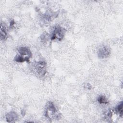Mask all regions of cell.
<instances>
[{
  "label": "cell",
  "mask_w": 123,
  "mask_h": 123,
  "mask_svg": "<svg viewBox=\"0 0 123 123\" xmlns=\"http://www.w3.org/2000/svg\"><path fill=\"white\" fill-rule=\"evenodd\" d=\"M18 54L16 55L14 60L16 62H24L29 61V59L32 56V53L27 47H21L18 49Z\"/></svg>",
  "instance_id": "6da1fadb"
},
{
  "label": "cell",
  "mask_w": 123,
  "mask_h": 123,
  "mask_svg": "<svg viewBox=\"0 0 123 123\" xmlns=\"http://www.w3.org/2000/svg\"><path fill=\"white\" fill-rule=\"evenodd\" d=\"M56 109L53 102H49L46 107L45 116L49 119H52L54 118H58V116L56 114Z\"/></svg>",
  "instance_id": "7a4b0ae2"
},
{
  "label": "cell",
  "mask_w": 123,
  "mask_h": 123,
  "mask_svg": "<svg viewBox=\"0 0 123 123\" xmlns=\"http://www.w3.org/2000/svg\"><path fill=\"white\" fill-rule=\"evenodd\" d=\"M65 29L60 26H56L54 28V29L52 33L51 36V39L52 40L57 39L58 40H61L64 36Z\"/></svg>",
  "instance_id": "3957f363"
},
{
  "label": "cell",
  "mask_w": 123,
  "mask_h": 123,
  "mask_svg": "<svg viewBox=\"0 0 123 123\" xmlns=\"http://www.w3.org/2000/svg\"><path fill=\"white\" fill-rule=\"evenodd\" d=\"M46 63L44 61H40L35 64L34 69L38 76L42 77L46 73Z\"/></svg>",
  "instance_id": "277c9868"
},
{
  "label": "cell",
  "mask_w": 123,
  "mask_h": 123,
  "mask_svg": "<svg viewBox=\"0 0 123 123\" xmlns=\"http://www.w3.org/2000/svg\"><path fill=\"white\" fill-rule=\"evenodd\" d=\"M110 49L109 48V47L107 46L103 47L99 49L98 51V57L101 59L106 58L109 57L110 54Z\"/></svg>",
  "instance_id": "5b68a950"
},
{
  "label": "cell",
  "mask_w": 123,
  "mask_h": 123,
  "mask_svg": "<svg viewBox=\"0 0 123 123\" xmlns=\"http://www.w3.org/2000/svg\"><path fill=\"white\" fill-rule=\"evenodd\" d=\"M17 114L14 111H10L6 116V119L8 122H14L17 119Z\"/></svg>",
  "instance_id": "8992f818"
},
{
  "label": "cell",
  "mask_w": 123,
  "mask_h": 123,
  "mask_svg": "<svg viewBox=\"0 0 123 123\" xmlns=\"http://www.w3.org/2000/svg\"><path fill=\"white\" fill-rule=\"evenodd\" d=\"M115 111L119 114L121 116H122L123 115V102L121 101L120 104L117 105L115 108Z\"/></svg>",
  "instance_id": "52a82bcc"
},
{
  "label": "cell",
  "mask_w": 123,
  "mask_h": 123,
  "mask_svg": "<svg viewBox=\"0 0 123 123\" xmlns=\"http://www.w3.org/2000/svg\"><path fill=\"white\" fill-rule=\"evenodd\" d=\"M98 102L100 104H108V102L104 96H99L98 98Z\"/></svg>",
  "instance_id": "ba28073f"
},
{
  "label": "cell",
  "mask_w": 123,
  "mask_h": 123,
  "mask_svg": "<svg viewBox=\"0 0 123 123\" xmlns=\"http://www.w3.org/2000/svg\"><path fill=\"white\" fill-rule=\"evenodd\" d=\"M7 37V33L2 25L0 26V38L2 40H4Z\"/></svg>",
  "instance_id": "9c48e42d"
},
{
  "label": "cell",
  "mask_w": 123,
  "mask_h": 123,
  "mask_svg": "<svg viewBox=\"0 0 123 123\" xmlns=\"http://www.w3.org/2000/svg\"><path fill=\"white\" fill-rule=\"evenodd\" d=\"M85 87L87 89H90L92 88V86H91V85L89 83H87L85 86Z\"/></svg>",
  "instance_id": "30bf717a"
},
{
  "label": "cell",
  "mask_w": 123,
  "mask_h": 123,
  "mask_svg": "<svg viewBox=\"0 0 123 123\" xmlns=\"http://www.w3.org/2000/svg\"><path fill=\"white\" fill-rule=\"evenodd\" d=\"M14 24V22L13 21H12L10 23V26H12Z\"/></svg>",
  "instance_id": "8fae6325"
}]
</instances>
